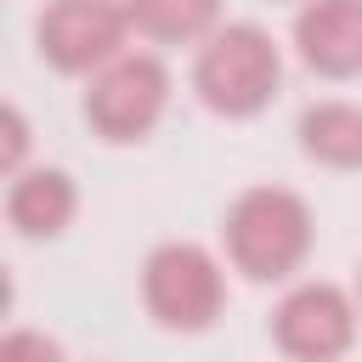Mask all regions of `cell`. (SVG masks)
Instances as JSON below:
<instances>
[{
  "label": "cell",
  "mask_w": 362,
  "mask_h": 362,
  "mask_svg": "<svg viewBox=\"0 0 362 362\" xmlns=\"http://www.w3.org/2000/svg\"><path fill=\"white\" fill-rule=\"evenodd\" d=\"M221 238H226V260L249 283H283L305 266L317 221L305 198L288 187H243L221 221Z\"/></svg>",
  "instance_id": "1"
},
{
  "label": "cell",
  "mask_w": 362,
  "mask_h": 362,
  "mask_svg": "<svg viewBox=\"0 0 362 362\" xmlns=\"http://www.w3.org/2000/svg\"><path fill=\"white\" fill-rule=\"evenodd\" d=\"M0 362H62V345L40 328H11L0 339Z\"/></svg>",
  "instance_id": "11"
},
{
  "label": "cell",
  "mask_w": 362,
  "mask_h": 362,
  "mask_svg": "<svg viewBox=\"0 0 362 362\" xmlns=\"http://www.w3.org/2000/svg\"><path fill=\"white\" fill-rule=\"evenodd\" d=\"M283 85V51L255 23H226L198 45L192 90L221 119H255Z\"/></svg>",
  "instance_id": "2"
},
{
  "label": "cell",
  "mask_w": 362,
  "mask_h": 362,
  "mask_svg": "<svg viewBox=\"0 0 362 362\" xmlns=\"http://www.w3.org/2000/svg\"><path fill=\"white\" fill-rule=\"evenodd\" d=\"M141 300L147 317L170 334H204L226 311V277L221 260L204 243H158L141 260Z\"/></svg>",
  "instance_id": "3"
},
{
  "label": "cell",
  "mask_w": 362,
  "mask_h": 362,
  "mask_svg": "<svg viewBox=\"0 0 362 362\" xmlns=\"http://www.w3.org/2000/svg\"><path fill=\"white\" fill-rule=\"evenodd\" d=\"M170 107V68L147 51H124L102 74H90L85 90V124L102 141H141Z\"/></svg>",
  "instance_id": "4"
},
{
  "label": "cell",
  "mask_w": 362,
  "mask_h": 362,
  "mask_svg": "<svg viewBox=\"0 0 362 362\" xmlns=\"http://www.w3.org/2000/svg\"><path fill=\"white\" fill-rule=\"evenodd\" d=\"M356 300H362V272H356Z\"/></svg>",
  "instance_id": "13"
},
{
  "label": "cell",
  "mask_w": 362,
  "mask_h": 362,
  "mask_svg": "<svg viewBox=\"0 0 362 362\" xmlns=\"http://www.w3.org/2000/svg\"><path fill=\"white\" fill-rule=\"evenodd\" d=\"M0 130H6V147H0V170H6V175H23L28 124H23V107H17V102H6V107H0Z\"/></svg>",
  "instance_id": "12"
},
{
  "label": "cell",
  "mask_w": 362,
  "mask_h": 362,
  "mask_svg": "<svg viewBox=\"0 0 362 362\" xmlns=\"http://www.w3.org/2000/svg\"><path fill=\"white\" fill-rule=\"evenodd\" d=\"M300 153L322 170H362V107L356 102H311L300 113Z\"/></svg>",
  "instance_id": "9"
},
{
  "label": "cell",
  "mask_w": 362,
  "mask_h": 362,
  "mask_svg": "<svg viewBox=\"0 0 362 362\" xmlns=\"http://www.w3.org/2000/svg\"><path fill=\"white\" fill-rule=\"evenodd\" d=\"M272 339L288 362H339L356 345V305L334 283H294L272 311Z\"/></svg>",
  "instance_id": "6"
},
{
  "label": "cell",
  "mask_w": 362,
  "mask_h": 362,
  "mask_svg": "<svg viewBox=\"0 0 362 362\" xmlns=\"http://www.w3.org/2000/svg\"><path fill=\"white\" fill-rule=\"evenodd\" d=\"M294 51L322 79L362 74V0H305L294 17Z\"/></svg>",
  "instance_id": "7"
},
{
  "label": "cell",
  "mask_w": 362,
  "mask_h": 362,
  "mask_svg": "<svg viewBox=\"0 0 362 362\" xmlns=\"http://www.w3.org/2000/svg\"><path fill=\"white\" fill-rule=\"evenodd\" d=\"M74 209H79V187H74L68 170L34 164V170L11 175V187H6V221L23 238H57V232H68Z\"/></svg>",
  "instance_id": "8"
},
{
  "label": "cell",
  "mask_w": 362,
  "mask_h": 362,
  "mask_svg": "<svg viewBox=\"0 0 362 362\" xmlns=\"http://www.w3.org/2000/svg\"><path fill=\"white\" fill-rule=\"evenodd\" d=\"M124 17L141 40L158 45H192L209 40L221 23V0H124Z\"/></svg>",
  "instance_id": "10"
},
{
  "label": "cell",
  "mask_w": 362,
  "mask_h": 362,
  "mask_svg": "<svg viewBox=\"0 0 362 362\" xmlns=\"http://www.w3.org/2000/svg\"><path fill=\"white\" fill-rule=\"evenodd\" d=\"M34 40L57 74H102L124 57L130 17L113 0H51L34 23Z\"/></svg>",
  "instance_id": "5"
}]
</instances>
